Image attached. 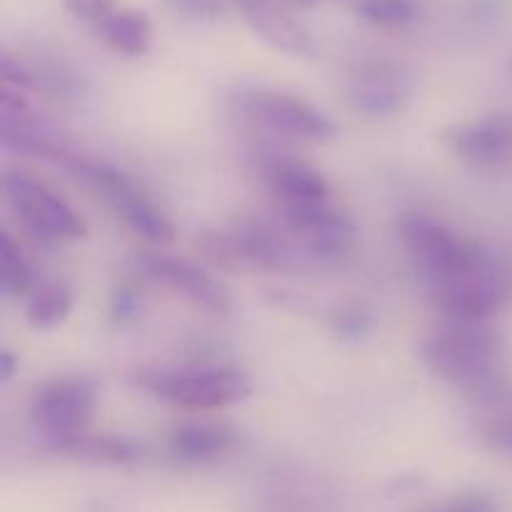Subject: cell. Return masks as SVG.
Instances as JSON below:
<instances>
[{
	"label": "cell",
	"mask_w": 512,
	"mask_h": 512,
	"mask_svg": "<svg viewBox=\"0 0 512 512\" xmlns=\"http://www.w3.org/2000/svg\"><path fill=\"white\" fill-rule=\"evenodd\" d=\"M38 288L35 285V270L28 263L18 245L10 240V235H0V290L5 295H30Z\"/></svg>",
	"instance_id": "cell-20"
},
{
	"label": "cell",
	"mask_w": 512,
	"mask_h": 512,
	"mask_svg": "<svg viewBox=\"0 0 512 512\" xmlns=\"http://www.w3.org/2000/svg\"><path fill=\"white\" fill-rule=\"evenodd\" d=\"M70 313H73V293H70L68 285L58 283V280L40 283L28 295V305H25L28 323L35 330L58 328L68 320Z\"/></svg>",
	"instance_id": "cell-18"
},
{
	"label": "cell",
	"mask_w": 512,
	"mask_h": 512,
	"mask_svg": "<svg viewBox=\"0 0 512 512\" xmlns=\"http://www.w3.org/2000/svg\"><path fill=\"white\" fill-rule=\"evenodd\" d=\"M265 183L270 193L280 200L283 210L308 208L328 203V180L310 165L298 160H275L265 170Z\"/></svg>",
	"instance_id": "cell-14"
},
{
	"label": "cell",
	"mask_w": 512,
	"mask_h": 512,
	"mask_svg": "<svg viewBox=\"0 0 512 512\" xmlns=\"http://www.w3.org/2000/svg\"><path fill=\"white\" fill-rule=\"evenodd\" d=\"M398 235L410 258L433 280V285L470 273L488 258L483 245L460 238L425 215H405L398 223Z\"/></svg>",
	"instance_id": "cell-4"
},
{
	"label": "cell",
	"mask_w": 512,
	"mask_h": 512,
	"mask_svg": "<svg viewBox=\"0 0 512 512\" xmlns=\"http://www.w3.org/2000/svg\"><path fill=\"white\" fill-rule=\"evenodd\" d=\"M110 205L115 208V213L128 223L130 230L145 238L148 243L155 245H170L175 240V225L170 223L168 215L163 210L155 208L148 198L138 190V185H128L125 190H120L118 195L110 198Z\"/></svg>",
	"instance_id": "cell-16"
},
{
	"label": "cell",
	"mask_w": 512,
	"mask_h": 512,
	"mask_svg": "<svg viewBox=\"0 0 512 512\" xmlns=\"http://www.w3.org/2000/svg\"><path fill=\"white\" fill-rule=\"evenodd\" d=\"M230 3L243 15L255 35L280 53L293 55V58H308L315 53V40L310 30L275 0H230Z\"/></svg>",
	"instance_id": "cell-12"
},
{
	"label": "cell",
	"mask_w": 512,
	"mask_h": 512,
	"mask_svg": "<svg viewBox=\"0 0 512 512\" xmlns=\"http://www.w3.org/2000/svg\"><path fill=\"white\" fill-rule=\"evenodd\" d=\"M200 250L228 268H255L288 273L300 268L293 245L275 230L258 223H240L225 233H205L198 240Z\"/></svg>",
	"instance_id": "cell-6"
},
{
	"label": "cell",
	"mask_w": 512,
	"mask_h": 512,
	"mask_svg": "<svg viewBox=\"0 0 512 512\" xmlns=\"http://www.w3.org/2000/svg\"><path fill=\"white\" fill-rule=\"evenodd\" d=\"M240 108L253 120L255 125L273 130L278 135L303 140H333L338 128L333 118L310 105L308 100L295 98L290 93H278V90H253L245 93L240 100Z\"/></svg>",
	"instance_id": "cell-8"
},
{
	"label": "cell",
	"mask_w": 512,
	"mask_h": 512,
	"mask_svg": "<svg viewBox=\"0 0 512 512\" xmlns=\"http://www.w3.org/2000/svg\"><path fill=\"white\" fill-rule=\"evenodd\" d=\"M0 80H3V88L18 90V93L20 90H40L35 70L25 68L20 60H15L8 53L0 55Z\"/></svg>",
	"instance_id": "cell-24"
},
{
	"label": "cell",
	"mask_w": 512,
	"mask_h": 512,
	"mask_svg": "<svg viewBox=\"0 0 512 512\" xmlns=\"http://www.w3.org/2000/svg\"><path fill=\"white\" fill-rule=\"evenodd\" d=\"M160 3L185 20H218L228 10V0H160Z\"/></svg>",
	"instance_id": "cell-23"
},
{
	"label": "cell",
	"mask_w": 512,
	"mask_h": 512,
	"mask_svg": "<svg viewBox=\"0 0 512 512\" xmlns=\"http://www.w3.org/2000/svg\"><path fill=\"white\" fill-rule=\"evenodd\" d=\"M428 512H495V505L485 495H465V498H458L453 503L443 505V508H433Z\"/></svg>",
	"instance_id": "cell-28"
},
{
	"label": "cell",
	"mask_w": 512,
	"mask_h": 512,
	"mask_svg": "<svg viewBox=\"0 0 512 512\" xmlns=\"http://www.w3.org/2000/svg\"><path fill=\"white\" fill-rule=\"evenodd\" d=\"M483 443L495 453L512 455V415L490 420L483 430Z\"/></svg>",
	"instance_id": "cell-26"
},
{
	"label": "cell",
	"mask_w": 512,
	"mask_h": 512,
	"mask_svg": "<svg viewBox=\"0 0 512 512\" xmlns=\"http://www.w3.org/2000/svg\"><path fill=\"white\" fill-rule=\"evenodd\" d=\"M18 368V358L10 350H0V383H10Z\"/></svg>",
	"instance_id": "cell-29"
},
{
	"label": "cell",
	"mask_w": 512,
	"mask_h": 512,
	"mask_svg": "<svg viewBox=\"0 0 512 512\" xmlns=\"http://www.w3.org/2000/svg\"><path fill=\"white\" fill-rule=\"evenodd\" d=\"M355 15L378 28H405L420 18L418 0H355Z\"/></svg>",
	"instance_id": "cell-21"
},
{
	"label": "cell",
	"mask_w": 512,
	"mask_h": 512,
	"mask_svg": "<svg viewBox=\"0 0 512 512\" xmlns=\"http://www.w3.org/2000/svg\"><path fill=\"white\" fill-rule=\"evenodd\" d=\"M98 410V388L88 378H58L43 385L30 403V420L45 448L63 453L90 433Z\"/></svg>",
	"instance_id": "cell-3"
},
{
	"label": "cell",
	"mask_w": 512,
	"mask_h": 512,
	"mask_svg": "<svg viewBox=\"0 0 512 512\" xmlns=\"http://www.w3.org/2000/svg\"><path fill=\"white\" fill-rule=\"evenodd\" d=\"M98 35L110 50L128 58H140L153 45V25L140 10H120L110 13L98 23Z\"/></svg>",
	"instance_id": "cell-17"
},
{
	"label": "cell",
	"mask_w": 512,
	"mask_h": 512,
	"mask_svg": "<svg viewBox=\"0 0 512 512\" xmlns=\"http://www.w3.org/2000/svg\"><path fill=\"white\" fill-rule=\"evenodd\" d=\"M135 385L153 398L190 410H218L253 395V380L238 368L148 370Z\"/></svg>",
	"instance_id": "cell-2"
},
{
	"label": "cell",
	"mask_w": 512,
	"mask_h": 512,
	"mask_svg": "<svg viewBox=\"0 0 512 512\" xmlns=\"http://www.w3.org/2000/svg\"><path fill=\"white\" fill-rule=\"evenodd\" d=\"M512 298V275L503 263L485 258L470 273L435 285V303L445 323H488Z\"/></svg>",
	"instance_id": "cell-5"
},
{
	"label": "cell",
	"mask_w": 512,
	"mask_h": 512,
	"mask_svg": "<svg viewBox=\"0 0 512 512\" xmlns=\"http://www.w3.org/2000/svg\"><path fill=\"white\" fill-rule=\"evenodd\" d=\"M423 363L475 403H500L508 380L500 370V338L488 323H445L420 348Z\"/></svg>",
	"instance_id": "cell-1"
},
{
	"label": "cell",
	"mask_w": 512,
	"mask_h": 512,
	"mask_svg": "<svg viewBox=\"0 0 512 512\" xmlns=\"http://www.w3.org/2000/svg\"><path fill=\"white\" fill-rule=\"evenodd\" d=\"M140 293L133 288V285L123 283L113 290V298H110V318H113L115 325H125L130 320L138 318L140 313Z\"/></svg>",
	"instance_id": "cell-25"
},
{
	"label": "cell",
	"mask_w": 512,
	"mask_h": 512,
	"mask_svg": "<svg viewBox=\"0 0 512 512\" xmlns=\"http://www.w3.org/2000/svg\"><path fill=\"white\" fill-rule=\"evenodd\" d=\"M65 455H73L78 460H88V463L100 465H128L135 463L143 453L135 440L123 438V435H83V438L73 440L68 448L63 450Z\"/></svg>",
	"instance_id": "cell-19"
},
{
	"label": "cell",
	"mask_w": 512,
	"mask_h": 512,
	"mask_svg": "<svg viewBox=\"0 0 512 512\" xmlns=\"http://www.w3.org/2000/svg\"><path fill=\"white\" fill-rule=\"evenodd\" d=\"M443 143L460 163L483 173H510L512 170V118L463 120L445 128Z\"/></svg>",
	"instance_id": "cell-9"
},
{
	"label": "cell",
	"mask_w": 512,
	"mask_h": 512,
	"mask_svg": "<svg viewBox=\"0 0 512 512\" xmlns=\"http://www.w3.org/2000/svg\"><path fill=\"white\" fill-rule=\"evenodd\" d=\"M280 5H293V8H313L318 0H275Z\"/></svg>",
	"instance_id": "cell-30"
},
{
	"label": "cell",
	"mask_w": 512,
	"mask_h": 512,
	"mask_svg": "<svg viewBox=\"0 0 512 512\" xmlns=\"http://www.w3.org/2000/svg\"><path fill=\"white\" fill-rule=\"evenodd\" d=\"M3 195L20 220L48 240H80L88 233L85 220L60 195L28 175H3Z\"/></svg>",
	"instance_id": "cell-7"
},
{
	"label": "cell",
	"mask_w": 512,
	"mask_h": 512,
	"mask_svg": "<svg viewBox=\"0 0 512 512\" xmlns=\"http://www.w3.org/2000/svg\"><path fill=\"white\" fill-rule=\"evenodd\" d=\"M65 8H68V13H73L75 18L98 25L100 20L108 18L110 13H115V0H65Z\"/></svg>",
	"instance_id": "cell-27"
},
{
	"label": "cell",
	"mask_w": 512,
	"mask_h": 512,
	"mask_svg": "<svg viewBox=\"0 0 512 512\" xmlns=\"http://www.w3.org/2000/svg\"><path fill=\"white\" fill-rule=\"evenodd\" d=\"M238 445V433L225 423H183L170 430V453L185 463H203L230 453Z\"/></svg>",
	"instance_id": "cell-15"
},
{
	"label": "cell",
	"mask_w": 512,
	"mask_h": 512,
	"mask_svg": "<svg viewBox=\"0 0 512 512\" xmlns=\"http://www.w3.org/2000/svg\"><path fill=\"white\" fill-rule=\"evenodd\" d=\"M330 328L345 343H360L373 333V313L358 303L343 305L330 318Z\"/></svg>",
	"instance_id": "cell-22"
},
{
	"label": "cell",
	"mask_w": 512,
	"mask_h": 512,
	"mask_svg": "<svg viewBox=\"0 0 512 512\" xmlns=\"http://www.w3.org/2000/svg\"><path fill=\"white\" fill-rule=\"evenodd\" d=\"M408 100V78L395 65H368L350 83V103H353V108L365 115H373V118H385V115L400 113Z\"/></svg>",
	"instance_id": "cell-13"
},
{
	"label": "cell",
	"mask_w": 512,
	"mask_h": 512,
	"mask_svg": "<svg viewBox=\"0 0 512 512\" xmlns=\"http://www.w3.org/2000/svg\"><path fill=\"white\" fill-rule=\"evenodd\" d=\"M138 265L155 280L173 288L175 293H183L195 305L205 308L213 315H228L233 310V295L220 283L213 273L193 260L178 258L168 253H140Z\"/></svg>",
	"instance_id": "cell-10"
},
{
	"label": "cell",
	"mask_w": 512,
	"mask_h": 512,
	"mask_svg": "<svg viewBox=\"0 0 512 512\" xmlns=\"http://www.w3.org/2000/svg\"><path fill=\"white\" fill-rule=\"evenodd\" d=\"M283 223L313 258H343L358 243V228L353 220L330 208L328 203L283 210Z\"/></svg>",
	"instance_id": "cell-11"
}]
</instances>
